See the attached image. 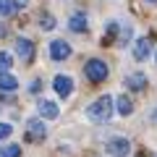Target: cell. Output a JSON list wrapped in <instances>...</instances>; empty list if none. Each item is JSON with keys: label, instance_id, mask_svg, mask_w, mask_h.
<instances>
[{"label": "cell", "instance_id": "9a60e30c", "mask_svg": "<svg viewBox=\"0 0 157 157\" xmlns=\"http://www.w3.org/2000/svg\"><path fill=\"white\" fill-rule=\"evenodd\" d=\"M18 155H21V147L18 144H8V147L0 149V157H18Z\"/></svg>", "mask_w": 157, "mask_h": 157}, {"label": "cell", "instance_id": "2e32d148", "mask_svg": "<svg viewBox=\"0 0 157 157\" xmlns=\"http://www.w3.org/2000/svg\"><path fill=\"white\" fill-rule=\"evenodd\" d=\"M39 24H42V29H55V18H52L50 13H45V16H39Z\"/></svg>", "mask_w": 157, "mask_h": 157}, {"label": "cell", "instance_id": "9c48e42d", "mask_svg": "<svg viewBox=\"0 0 157 157\" xmlns=\"http://www.w3.org/2000/svg\"><path fill=\"white\" fill-rule=\"evenodd\" d=\"M126 86L134 89V92H141L147 86V76L144 73H128V76H126Z\"/></svg>", "mask_w": 157, "mask_h": 157}, {"label": "cell", "instance_id": "ac0fdd59", "mask_svg": "<svg viewBox=\"0 0 157 157\" xmlns=\"http://www.w3.org/2000/svg\"><path fill=\"white\" fill-rule=\"evenodd\" d=\"M11 126H8V123H0V139H8V136H11Z\"/></svg>", "mask_w": 157, "mask_h": 157}, {"label": "cell", "instance_id": "5bb4252c", "mask_svg": "<svg viewBox=\"0 0 157 157\" xmlns=\"http://www.w3.org/2000/svg\"><path fill=\"white\" fill-rule=\"evenodd\" d=\"M118 113H121V115H131V113H134V102L128 100V97H118Z\"/></svg>", "mask_w": 157, "mask_h": 157}, {"label": "cell", "instance_id": "5b68a950", "mask_svg": "<svg viewBox=\"0 0 157 157\" xmlns=\"http://www.w3.org/2000/svg\"><path fill=\"white\" fill-rule=\"evenodd\" d=\"M26 128H29V139H32V141H42V139L47 136V128H45V123H42L39 118L29 121V123H26Z\"/></svg>", "mask_w": 157, "mask_h": 157}, {"label": "cell", "instance_id": "8fae6325", "mask_svg": "<svg viewBox=\"0 0 157 157\" xmlns=\"http://www.w3.org/2000/svg\"><path fill=\"white\" fill-rule=\"evenodd\" d=\"M16 86H18L16 76H11L8 71H3V73H0V89H3V92H13Z\"/></svg>", "mask_w": 157, "mask_h": 157}, {"label": "cell", "instance_id": "6da1fadb", "mask_svg": "<svg viewBox=\"0 0 157 157\" xmlns=\"http://www.w3.org/2000/svg\"><path fill=\"white\" fill-rule=\"evenodd\" d=\"M110 115H113V97H107V94L97 97V100L86 107V118L94 121V123H105Z\"/></svg>", "mask_w": 157, "mask_h": 157}, {"label": "cell", "instance_id": "52a82bcc", "mask_svg": "<svg viewBox=\"0 0 157 157\" xmlns=\"http://www.w3.org/2000/svg\"><path fill=\"white\" fill-rule=\"evenodd\" d=\"M149 52H152V42H149V39H147V37L136 39V45H134V58H136V60L149 58Z\"/></svg>", "mask_w": 157, "mask_h": 157}, {"label": "cell", "instance_id": "30bf717a", "mask_svg": "<svg viewBox=\"0 0 157 157\" xmlns=\"http://www.w3.org/2000/svg\"><path fill=\"white\" fill-rule=\"evenodd\" d=\"M39 115L47 118V121L58 118V105H55V102H50V100H42V102H39Z\"/></svg>", "mask_w": 157, "mask_h": 157}, {"label": "cell", "instance_id": "3957f363", "mask_svg": "<svg viewBox=\"0 0 157 157\" xmlns=\"http://www.w3.org/2000/svg\"><path fill=\"white\" fill-rule=\"evenodd\" d=\"M105 149L110 152L113 157H126V155H128V149H131V144H128V139H110Z\"/></svg>", "mask_w": 157, "mask_h": 157}, {"label": "cell", "instance_id": "277c9868", "mask_svg": "<svg viewBox=\"0 0 157 157\" xmlns=\"http://www.w3.org/2000/svg\"><path fill=\"white\" fill-rule=\"evenodd\" d=\"M68 55H71V45H68V42L55 39V42L50 45V58H52V60H66Z\"/></svg>", "mask_w": 157, "mask_h": 157}, {"label": "cell", "instance_id": "7a4b0ae2", "mask_svg": "<svg viewBox=\"0 0 157 157\" xmlns=\"http://www.w3.org/2000/svg\"><path fill=\"white\" fill-rule=\"evenodd\" d=\"M84 73H86L89 81L100 84V81H105V78H107V66H105V60H100V58H92V60L84 66Z\"/></svg>", "mask_w": 157, "mask_h": 157}, {"label": "cell", "instance_id": "ba28073f", "mask_svg": "<svg viewBox=\"0 0 157 157\" xmlns=\"http://www.w3.org/2000/svg\"><path fill=\"white\" fill-rule=\"evenodd\" d=\"M52 86H55V92L60 97H68V94H71V89H73V81H71V76H55Z\"/></svg>", "mask_w": 157, "mask_h": 157}, {"label": "cell", "instance_id": "e0dca14e", "mask_svg": "<svg viewBox=\"0 0 157 157\" xmlns=\"http://www.w3.org/2000/svg\"><path fill=\"white\" fill-rule=\"evenodd\" d=\"M8 68H11V55L8 52H0V73L8 71Z\"/></svg>", "mask_w": 157, "mask_h": 157}, {"label": "cell", "instance_id": "8992f818", "mask_svg": "<svg viewBox=\"0 0 157 157\" xmlns=\"http://www.w3.org/2000/svg\"><path fill=\"white\" fill-rule=\"evenodd\" d=\"M16 55L21 58L24 63H29L34 58V45L29 42V39H18V42H16Z\"/></svg>", "mask_w": 157, "mask_h": 157}, {"label": "cell", "instance_id": "7c38bea8", "mask_svg": "<svg viewBox=\"0 0 157 157\" xmlns=\"http://www.w3.org/2000/svg\"><path fill=\"white\" fill-rule=\"evenodd\" d=\"M21 3L18 0H0V16H11L13 11H18Z\"/></svg>", "mask_w": 157, "mask_h": 157}, {"label": "cell", "instance_id": "4fadbf2b", "mask_svg": "<svg viewBox=\"0 0 157 157\" xmlns=\"http://www.w3.org/2000/svg\"><path fill=\"white\" fill-rule=\"evenodd\" d=\"M86 16H81V13H76V16H71V21H68V26L73 29V32H86Z\"/></svg>", "mask_w": 157, "mask_h": 157}, {"label": "cell", "instance_id": "d6986e66", "mask_svg": "<svg viewBox=\"0 0 157 157\" xmlns=\"http://www.w3.org/2000/svg\"><path fill=\"white\" fill-rule=\"evenodd\" d=\"M149 3H157V0H149Z\"/></svg>", "mask_w": 157, "mask_h": 157}]
</instances>
